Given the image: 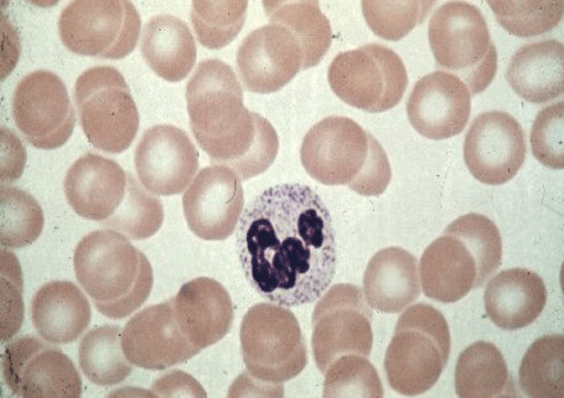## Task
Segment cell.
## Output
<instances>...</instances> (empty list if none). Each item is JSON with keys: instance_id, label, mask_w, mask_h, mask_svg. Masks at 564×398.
Returning <instances> with one entry per match:
<instances>
[{"instance_id": "6da1fadb", "label": "cell", "mask_w": 564, "mask_h": 398, "mask_svg": "<svg viewBox=\"0 0 564 398\" xmlns=\"http://www.w3.org/2000/svg\"><path fill=\"white\" fill-rule=\"evenodd\" d=\"M237 252L246 279L268 302L314 303L336 273L333 218L321 195L307 185L270 187L245 208Z\"/></svg>"}, {"instance_id": "7a4b0ae2", "label": "cell", "mask_w": 564, "mask_h": 398, "mask_svg": "<svg viewBox=\"0 0 564 398\" xmlns=\"http://www.w3.org/2000/svg\"><path fill=\"white\" fill-rule=\"evenodd\" d=\"M186 101L192 132L213 162L243 181L274 164L276 130L243 106L241 83L229 64L217 58L200 62L187 83Z\"/></svg>"}, {"instance_id": "3957f363", "label": "cell", "mask_w": 564, "mask_h": 398, "mask_svg": "<svg viewBox=\"0 0 564 398\" xmlns=\"http://www.w3.org/2000/svg\"><path fill=\"white\" fill-rule=\"evenodd\" d=\"M301 159L306 172L321 184L348 186L365 197H376L391 184L386 150L348 117L330 116L311 128Z\"/></svg>"}, {"instance_id": "277c9868", "label": "cell", "mask_w": 564, "mask_h": 398, "mask_svg": "<svg viewBox=\"0 0 564 398\" xmlns=\"http://www.w3.org/2000/svg\"><path fill=\"white\" fill-rule=\"evenodd\" d=\"M77 280L104 316H131L151 295L153 269L148 258L115 230L89 233L76 246Z\"/></svg>"}, {"instance_id": "5b68a950", "label": "cell", "mask_w": 564, "mask_h": 398, "mask_svg": "<svg viewBox=\"0 0 564 398\" xmlns=\"http://www.w3.org/2000/svg\"><path fill=\"white\" fill-rule=\"evenodd\" d=\"M452 337L443 312L431 304L410 306L400 316L384 358L389 387L420 396L440 380L449 362Z\"/></svg>"}, {"instance_id": "8992f818", "label": "cell", "mask_w": 564, "mask_h": 398, "mask_svg": "<svg viewBox=\"0 0 564 398\" xmlns=\"http://www.w3.org/2000/svg\"><path fill=\"white\" fill-rule=\"evenodd\" d=\"M430 44L440 68L451 71L468 86L471 95L482 94L495 80L498 55L486 19L468 2H447L434 11Z\"/></svg>"}, {"instance_id": "52a82bcc", "label": "cell", "mask_w": 564, "mask_h": 398, "mask_svg": "<svg viewBox=\"0 0 564 398\" xmlns=\"http://www.w3.org/2000/svg\"><path fill=\"white\" fill-rule=\"evenodd\" d=\"M241 348L249 374L263 387L282 390L307 367V345L300 322L286 306L256 304L242 322Z\"/></svg>"}, {"instance_id": "ba28073f", "label": "cell", "mask_w": 564, "mask_h": 398, "mask_svg": "<svg viewBox=\"0 0 564 398\" xmlns=\"http://www.w3.org/2000/svg\"><path fill=\"white\" fill-rule=\"evenodd\" d=\"M75 101L83 132L96 149L120 154L132 146L140 115L119 69L100 65L84 72L75 84Z\"/></svg>"}, {"instance_id": "9c48e42d", "label": "cell", "mask_w": 564, "mask_h": 398, "mask_svg": "<svg viewBox=\"0 0 564 398\" xmlns=\"http://www.w3.org/2000/svg\"><path fill=\"white\" fill-rule=\"evenodd\" d=\"M328 82L348 106L381 114L403 99L408 72L397 52L371 43L337 55L329 65Z\"/></svg>"}, {"instance_id": "30bf717a", "label": "cell", "mask_w": 564, "mask_h": 398, "mask_svg": "<svg viewBox=\"0 0 564 398\" xmlns=\"http://www.w3.org/2000/svg\"><path fill=\"white\" fill-rule=\"evenodd\" d=\"M59 34L74 54L120 61L138 45L141 18L128 0H76L62 12Z\"/></svg>"}, {"instance_id": "8fae6325", "label": "cell", "mask_w": 564, "mask_h": 398, "mask_svg": "<svg viewBox=\"0 0 564 398\" xmlns=\"http://www.w3.org/2000/svg\"><path fill=\"white\" fill-rule=\"evenodd\" d=\"M372 318L371 305L359 287L335 284L322 297L313 315V352L322 374L341 356H371Z\"/></svg>"}, {"instance_id": "7c38bea8", "label": "cell", "mask_w": 564, "mask_h": 398, "mask_svg": "<svg viewBox=\"0 0 564 398\" xmlns=\"http://www.w3.org/2000/svg\"><path fill=\"white\" fill-rule=\"evenodd\" d=\"M12 117L32 147L54 150L66 143L76 126L66 84L50 71H36L18 84Z\"/></svg>"}, {"instance_id": "4fadbf2b", "label": "cell", "mask_w": 564, "mask_h": 398, "mask_svg": "<svg viewBox=\"0 0 564 398\" xmlns=\"http://www.w3.org/2000/svg\"><path fill=\"white\" fill-rule=\"evenodd\" d=\"M3 376L11 394L23 398H79V370L63 351L23 336L8 345Z\"/></svg>"}, {"instance_id": "5bb4252c", "label": "cell", "mask_w": 564, "mask_h": 398, "mask_svg": "<svg viewBox=\"0 0 564 398\" xmlns=\"http://www.w3.org/2000/svg\"><path fill=\"white\" fill-rule=\"evenodd\" d=\"M528 155L520 122L505 112H486L473 121L464 143V160L473 178L485 185H503L516 178Z\"/></svg>"}, {"instance_id": "9a60e30c", "label": "cell", "mask_w": 564, "mask_h": 398, "mask_svg": "<svg viewBox=\"0 0 564 398\" xmlns=\"http://www.w3.org/2000/svg\"><path fill=\"white\" fill-rule=\"evenodd\" d=\"M243 205L241 178L223 165L203 169L183 198L187 225L205 240L228 239L241 219Z\"/></svg>"}, {"instance_id": "2e32d148", "label": "cell", "mask_w": 564, "mask_h": 398, "mask_svg": "<svg viewBox=\"0 0 564 398\" xmlns=\"http://www.w3.org/2000/svg\"><path fill=\"white\" fill-rule=\"evenodd\" d=\"M304 65L302 44L289 29L270 23L252 31L237 51V67L246 89L274 94L286 87Z\"/></svg>"}, {"instance_id": "e0dca14e", "label": "cell", "mask_w": 564, "mask_h": 398, "mask_svg": "<svg viewBox=\"0 0 564 398\" xmlns=\"http://www.w3.org/2000/svg\"><path fill=\"white\" fill-rule=\"evenodd\" d=\"M140 182L155 195H176L196 179L199 154L185 130L158 126L145 130L135 148Z\"/></svg>"}, {"instance_id": "ac0fdd59", "label": "cell", "mask_w": 564, "mask_h": 398, "mask_svg": "<svg viewBox=\"0 0 564 398\" xmlns=\"http://www.w3.org/2000/svg\"><path fill=\"white\" fill-rule=\"evenodd\" d=\"M122 349L134 367L147 370L176 367L200 352L181 330L171 300L135 313L122 331Z\"/></svg>"}, {"instance_id": "d6986e66", "label": "cell", "mask_w": 564, "mask_h": 398, "mask_svg": "<svg viewBox=\"0 0 564 398\" xmlns=\"http://www.w3.org/2000/svg\"><path fill=\"white\" fill-rule=\"evenodd\" d=\"M470 110L468 86L445 71L420 78L406 103L411 126L430 140H447L463 133Z\"/></svg>"}, {"instance_id": "ffe728a7", "label": "cell", "mask_w": 564, "mask_h": 398, "mask_svg": "<svg viewBox=\"0 0 564 398\" xmlns=\"http://www.w3.org/2000/svg\"><path fill=\"white\" fill-rule=\"evenodd\" d=\"M128 187V173L118 162L86 154L75 162L64 180L70 207L84 219L106 222L119 211Z\"/></svg>"}, {"instance_id": "44dd1931", "label": "cell", "mask_w": 564, "mask_h": 398, "mask_svg": "<svg viewBox=\"0 0 564 398\" xmlns=\"http://www.w3.org/2000/svg\"><path fill=\"white\" fill-rule=\"evenodd\" d=\"M171 303L181 330L198 351L223 341L235 322L230 293L212 278L185 283Z\"/></svg>"}, {"instance_id": "7402d4cb", "label": "cell", "mask_w": 564, "mask_h": 398, "mask_svg": "<svg viewBox=\"0 0 564 398\" xmlns=\"http://www.w3.org/2000/svg\"><path fill=\"white\" fill-rule=\"evenodd\" d=\"M424 293L436 302L451 304L477 289L475 256L457 235L445 230L443 237L427 246L420 263Z\"/></svg>"}, {"instance_id": "603a6c76", "label": "cell", "mask_w": 564, "mask_h": 398, "mask_svg": "<svg viewBox=\"0 0 564 398\" xmlns=\"http://www.w3.org/2000/svg\"><path fill=\"white\" fill-rule=\"evenodd\" d=\"M486 315L506 331L529 327L542 315L547 289L536 272L509 269L497 273L485 290Z\"/></svg>"}, {"instance_id": "cb8c5ba5", "label": "cell", "mask_w": 564, "mask_h": 398, "mask_svg": "<svg viewBox=\"0 0 564 398\" xmlns=\"http://www.w3.org/2000/svg\"><path fill=\"white\" fill-rule=\"evenodd\" d=\"M365 297L382 313H400L416 302L421 279L416 257L401 247L376 252L365 273Z\"/></svg>"}, {"instance_id": "d4e9b609", "label": "cell", "mask_w": 564, "mask_h": 398, "mask_svg": "<svg viewBox=\"0 0 564 398\" xmlns=\"http://www.w3.org/2000/svg\"><path fill=\"white\" fill-rule=\"evenodd\" d=\"M37 334L51 344H69L87 330L93 310L79 287L67 280L44 284L31 304Z\"/></svg>"}, {"instance_id": "484cf974", "label": "cell", "mask_w": 564, "mask_h": 398, "mask_svg": "<svg viewBox=\"0 0 564 398\" xmlns=\"http://www.w3.org/2000/svg\"><path fill=\"white\" fill-rule=\"evenodd\" d=\"M506 78L531 104H547L564 93V45L542 41L523 45L511 57Z\"/></svg>"}, {"instance_id": "4316f807", "label": "cell", "mask_w": 564, "mask_h": 398, "mask_svg": "<svg viewBox=\"0 0 564 398\" xmlns=\"http://www.w3.org/2000/svg\"><path fill=\"white\" fill-rule=\"evenodd\" d=\"M141 54L166 82L178 83L197 62V45L187 24L172 15H158L142 30Z\"/></svg>"}, {"instance_id": "83f0119b", "label": "cell", "mask_w": 564, "mask_h": 398, "mask_svg": "<svg viewBox=\"0 0 564 398\" xmlns=\"http://www.w3.org/2000/svg\"><path fill=\"white\" fill-rule=\"evenodd\" d=\"M263 8L270 23L289 29L301 42L304 54L303 69L313 68L322 62L333 43V30L321 10L319 2L271 0L264 2Z\"/></svg>"}, {"instance_id": "f1b7e54d", "label": "cell", "mask_w": 564, "mask_h": 398, "mask_svg": "<svg viewBox=\"0 0 564 398\" xmlns=\"http://www.w3.org/2000/svg\"><path fill=\"white\" fill-rule=\"evenodd\" d=\"M455 380L462 398L505 397L514 390L502 352L488 342L471 344L459 355Z\"/></svg>"}, {"instance_id": "f546056e", "label": "cell", "mask_w": 564, "mask_h": 398, "mask_svg": "<svg viewBox=\"0 0 564 398\" xmlns=\"http://www.w3.org/2000/svg\"><path fill=\"white\" fill-rule=\"evenodd\" d=\"M79 363L83 374L99 387L126 381L133 370L122 349V331L116 325L96 327L83 337Z\"/></svg>"}, {"instance_id": "4dcf8cb0", "label": "cell", "mask_w": 564, "mask_h": 398, "mask_svg": "<svg viewBox=\"0 0 564 398\" xmlns=\"http://www.w3.org/2000/svg\"><path fill=\"white\" fill-rule=\"evenodd\" d=\"M520 385L531 398L564 397V337L543 336L528 349L520 368Z\"/></svg>"}, {"instance_id": "1f68e13d", "label": "cell", "mask_w": 564, "mask_h": 398, "mask_svg": "<svg viewBox=\"0 0 564 398\" xmlns=\"http://www.w3.org/2000/svg\"><path fill=\"white\" fill-rule=\"evenodd\" d=\"M248 8L245 0H194L191 18L199 43L209 50L229 45L242 31Z\"/></svg>"}, {"instance_id": "d6a6232c", "label": "cell", "mask_w": 564, "mask_h": 398, "mask_svg": "<svg viewBox=\"0 0 564 398\" xmlns=\"http://www.w3.org/2000/svg\"><path fill=\"white\" fill-rule=\"evenodd\" d=\"M164 224V206L161 201L128 173V187L124 201L102 225L109 230L119 232L126 237L141 240L153 237Z\"/></svg>"}, {"instance_id": "836d02e7", "label": "cell", "mask_w": 564, "mask_h": 398, "mask_svg": "<svg viewBox=\"0 0 564 398\" xmlns=\"http://www.w3.org/2000/svg\"><path fill=\"white\" fill-rule=\"evenodd\" d=\"M0 205H2V222H0L2 246L9 249H22L36 243L44 227V213L39 202L21 189L2 187Z\"/></svg>"}, {"instance_id": "e575fe53", "label": "cell", "mask_w": 564, "mask_h": 398, "mask_svg": "<svg viewBox=\"0 0 564 398\" xmlns=\"http://www.w3.org/2000/svg\"><path fill=\"white\" fill-rule=\"evenodd\" d=\"M446 232L462 238L475 256L478 269L477 289H479L501 267V233L495 222L477 213L463 215L447 226Z\"/></svg>"}, {"instance_id": "d590c367", "label": "cell", "mask_w": 564, "mask_h": 398, "mask_svg": "<svg viewBox=\"0 0 564 398\" xmlns=\"http://www.w3.org/2000/svg\"><path fill=\"white\" fill-rule=\"evenodd\" d=\"M497 21L509 34L534 37L547 34L562 22L564 3L560 2H489Z\"/></svg>"}, {"instance_id": "8d00e7d4", "label": "cell", "mask_w": 564, "mask_h": 398, "mask_svg": "<svg viewBox=\"0 0 564 398\" xmlns=\"http://www.w3.org/2000/svg\"><path fill=\"white\" fill-rule=\"evenodd\" d=\"M324 375V397H384L378 370L368 357L341 356L329 365Z\"/></svg>"}, {"instance_id": "74e56055", "label": "cell", "mask_w": 564, "mask_h": 398, "mask_svg": "<svg viewBox=\"0 0 564 398\" xmlns=\"http://www.w3.org/2000/svg\"><path fill=\"white\" fill-rule=\"evenodd\" d=\"M436 2H382L365 0L362 15L375 35L386 41L398 42L423 23Z\"/></svg>"}, {"instance_id": "f35d334b", "label": "cell", "mask_w": 564, "mask_h": 398, "mask_svg": "<svg viewBox=\"0 0 564 398\" xmlns=\"http://www.w3.org/2000/svg\"><path fill=\"white\" fill-rule=\"evenodd\" d=\"M563 101L544 108L535 117L531 128V150L542 165L551 169L564 168L563 136L564 106Z\"/></svg>"}, {"instance_id": "ab89813d", "label": "cell", "mask_w": 564, "mask_h": 398, "mask_svg": "<svg viewBox=\"0 0 564 398\" xmlns=\"http://www.w3.org/2000/svg\"><path fill=\"white\" fill-rule=\"evenodd\" d=\"M21 267L12 254L2 251V341L21 330L24 316Z\"/></svg>"}, {"instance_id": "60d3db41", "label": "cell", "mask_w": 564, "mask_h": 398, "mask_svg": "<svg viewBox=\"0 0 564 398\" xmlns=\"http://www.w3.org/2000/svg\"><path fill=\"white\" fill-rule=\"evenodd\" d=\"M152 390L161 397H206L204 388L192 376L185 375L183 372H173L171 375L159 378V381L153 384Z\"/></svg>"}, {"instance_id": "b9f144b4", "label": "cell", "mask_w": 564, "mask_h": 398, "mask_svg": "<svg viewBox=\"0 0 564 398\" xmlns=\"http://www.w3.org/2000/svg\"><path fill=\"white\" fill-rule=\"evenodd\" d=\"M2 139L8 141V153L14 152L15 157H10L8 165L2 168V181L12 182L21 178L24 168L25 154L19 155L23 152L22 143L17 139L11 130H2Z\"/></svg>"}]
</instances>
